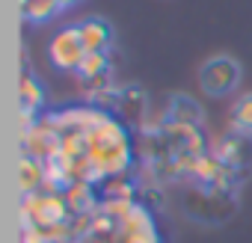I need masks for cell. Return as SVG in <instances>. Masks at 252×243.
Wrapping results in <instances>:
<instances>
[{
  "label": "cell",
  "mask_w": 252,
  "mask_h": 243,
  "mask_svg": "<svg viewBox=\"0 0 252 243\" xmlns=\"http://www.w3.org/2000/svg\"><path fill=\"white\" fill-rule=\"evenodd\" d=\"M45 181H48V169L42 160L24 154L21 163H18V187H21V196H30V193H39L45 190Z\"/></svg>",
  "instance_id": "cell-8"
},
{
  "label": "cell",
  "mask_w": 252,
  "mask_h": 243,
  "mask_svg": "<svg viewBox=\"0 0 252 243\" xmlns=\"http://www.w3.org/2000/svg\"><path fill=\"white\" fill-rule=\"evenodd\" d=\"M240 83V62L228 54L211 57L202 68H199V86L205 95L211 98H222L228 92H234Z\"/></svg>",
  "instance_id": "cell-3"
},
{
  "label": "cell",
  "mask_w": 252,
  "mask_h": 243,
  "mask_svg": "<svg viewBox=\"0 0 252 243\" xmlns=\"http://www.w3.org/2000/svg\"><path fill=\"white\" fill-rule=\"evenodd\" d=\"M86 57V48H83V39H80V30L77 27H63L51 36L48 42V60L54 68L60 71H77V65L83 62Z\"/></svg>",
  "instance_id": "cell-4"
},
{
  "label": "cell",
  "mask_w": 252,
  "mask_h": 243,
  "mask_svg": "<svg viewBox=\"0 0 252 243\" xmlns=\"http://www.w3.org/2000/svg\"><path fill=\"white\" fill-rule=\"evenodd\" d=\"M214 154H217L228 169H237V166L249 163V157H252V140H249L246 134H228V137H222V140L217 143Z\"/></svg>",
  "instance_id": "cell-6"
},
{
  "label": "cell",
  "mask_w": 252,
  "mask_h": 243,
  "mask_svg": "<svg viewBox=\"0 0 252 243\" xmlns=\"http://www.w3.org/2000/svg\"><path fill=\"white\" fill-rule=\"evenodd\" d=\"M83 149L86 160L77 169V181L101 187L110 178L128 175L134 166V140L125 128V122L107 113L95 128L83 134Z\"/></svg>",
  "instance_id": "cell-1"
},
{
  "label": "cell",
  "mask_w": 252,
  "mask_h": 243,
  "mask_svg": "<svg viewBox=\"0 0 252 243\" xmlns=\"http://www.w3.org/2000/svg\"><path fill=\"white\" fill-rule=\"evenodd\" d=\"M60 143H63V134L51 125L48 116H42L33 128H27V131L21 134V149H24V154L36 157V160H42V163H51V160L60 157Z\"/></svg>",
  "instance_id": "cell-5"
},
{
  "label": "cell",
  "mask_w": 252,
  "mask_h": 243,
  "mask_svg": "<svg viewBox=\"0 0 252 243\" xmlns=\"http://www.w3.org/2000/svg\"><path fill=\"white\" fill-rule=\"evenodd\" d=\"M65 202H68V208H71V216H83V213H92L98 205H101V199H98V190L92 187V184H83V181H74L65 193Z\"/></svg>",
  "instance_id": "cell-9"
},
{
  "label": "cell",
  "mask_w": 252,
  "mask_h": 243,
  "mask_svg": "<svg viewBox=\"0 0 252 243\" xmlns=\"http://www.w3.org/2000/svg\"><path fill=\"white\" fill-rule=\"evenodd\" d=\"M74 74H77L83 83H92V80H98V77H107V74H110V54H86Z\"/></svg>",
  "instance_id": "cell-14"
},
{
  "label": "cell",
  "mask_w": 252,
  "mask_h": 243,
  "mask_svg": "<svg viewBox=\"0 0 252 243\" xmlns=\"http://www.w3.org/2000/svg\"><path fill=\"white\" fill-rule=\"evenodd\" d=\"M21 243H51L48 228H42V225H21Z\"/></svg>",
  "instance_id": "cell-16"
},
{
  "label": "cell",
  "mask_w": 252,
  "mask_h": 243,
  "mask_svg": "<svg viewBox=\"0 0 252 243\" xmlns=\"http://www.w3.org/2000/svg\"><path fill=\"white\" fill-rule=\"evenodd\" d=\"M60 9H63L60 0H27V3L21 6V15H24V21H30V24H45V21H51Z\"/></svg>",
  "instance_id": "cell-15"
},
{
  "label": "cell",
  "mask_w": 252,
  "mask_h": 243,
  "mask_svg": "<svg viewBox=\"0 0 252 243\" xmlns=\"http://www.w3.org/2000/svg\"><path fill=\"white\" fill-rule=\"evenodd\" d=\"M231 131L252 137V92L240 95V98L231 104Z\"/></svg>",
  "instance_id": "cell-13"
},
{
  "label": "cell",
  "mask_w": 252,
  "mask_h": 243,
  "mask_svg": "<svg viewBox=\"0 0 252 243\" xmlns=\"http://www.w3.org/2000/svg\"><path fill=\"white\" fill-rule=\"evenodd\" d=\"M77 3H80V0H60L63 9H71V6H77Z\"/></svg>",
  "instance_id": "cell-17"
},
{
  "label": "cell",
  "mask_w": 252,
  "mask_h": 243,
  "mask_svg": "<svg viewBox=\"0 0 252 243\" xmlns=\"http://www.w3.org/2000/svg\"><path fill=\"white\" fill-rule=\"evenodd\" d=\"M42 107H45V89H42V83L30 71L21 74V110L42 116Z\"/></svg>",
  "instance_id": "cell-11"
},
{
  "label": "cell",
  "mask_w": 252,
  "mask_h": 243,
  "mask_svg": "<svg viewBox=\"0 0 252 243\" xmlns=\"http://www.w3.org/2000/svg\"><path fill=\"white\" fill-rule=\"evenodd\" d=\"M80 30V39H83V48L86 54H107L110 45H113V30L104 18H86L77 24Z\"/></svg>",
  "instance_id": "cell-7"
},
{
  "label": "cell",
  "mask_w": 252,
  "mask_h": 243,
  "mask_svg": "<svg viewBox=\"0 0 252 243\" xmlns=\"http://www.w3.org/2000/svg\"><path fill=\"white\" fill-rule=\"evenodd\" d=\"M68 219H71V208H68V202H65L63 193L39 190V193L24 196V202H21V225L51 228V225L68 222Z\"/></svg>",
  "instance_id": "cell-2"
},
{
  "label": "cell",
  "mask_w": 252,
  "mask_h": 243,
  "mask_svg": "<svg viewBox=\"0 0 252 243\" xmlns=\"http://www.w3.org/2000/svg\"><path fill=\"white\" fill-rule=\"evenodd\" d=\"M140 187L128 178V175H119L101 184V199H125V202H140Z\"/></svg>",
  "instance_id": "cell-12"
},
{
  "label": "cell",
  "mask_w": 252,
  "mask_h": 243,
  "mask_svg": "<svg viewBox=\"0 0 252 243\" xmlns=\"http://www.w3.org/2000/svg\"><path fill=\"white\" fill-rule=\"evenodd\" d=\"M166 116H169V122H175V125H193V128L202 125V107L187 95H175L169 101Z\"/></svg>",
  "instance_id": "cell-10"
}]
</instances>
